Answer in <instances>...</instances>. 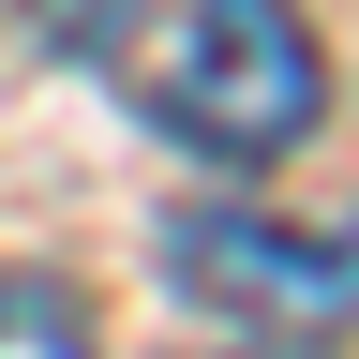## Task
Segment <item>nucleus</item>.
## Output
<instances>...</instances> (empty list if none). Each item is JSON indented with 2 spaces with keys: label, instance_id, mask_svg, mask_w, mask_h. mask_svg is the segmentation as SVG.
<instances>
[{
  "label": "nucleus",
  "instance_id": "obj_1",
  "mask_svg": "<svg viewBox=\"0 0 359 359\" xmlns=\"http://www.w3.org/2000/svg\"><path fill=\"white\" fill-rule=\"evenodd\" d=\"M135 90L180 150L210 165H285L314 105H330V60H314L299 0H165V30L135 45Z\"/></svg>",
  "mask_w": 359,
  "mask_h": 359
},
{
  "label": "nucleus",
  "instance_id": "obj_2",
  "mask_svg": "<svg viewBox=\"0 0 359 359\" xmlns=\"http://www.w3.org/2000/svg\"><path fill=\"white\" fill-rule=\"evenodd\" d=\"M180 299L224 330H344L359 314V224H269V210H180L165 224Z\"/></svg>",
  "mask_w": 359,
  "mask_h": 359
},
{
  "label": "nucleus",
  "instance_id": "obj_3",
  "mask_svg": "<svg viewBox=\"0 0 359 359\" xmlns=\"http://www.w3.org/2000/svg\"><path fill=\"white\" fill-rule=\"evenodd\" d=\"M0 359H105L90 344V299L60 269H0Z\"/></svg>",
  "mask_w": 359,
  "mask_h": 359
}]
</instances>
